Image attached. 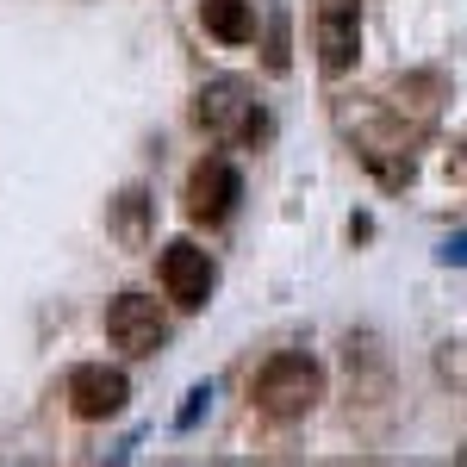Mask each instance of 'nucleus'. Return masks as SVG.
<instances>
[{"label": "nucleus", "mask_w": 467, "mask_h": 467, "mask_svg": "<svg viewBox=\"0 0 467 467\" xmlns=\"http://www.w3.org/2000/svg\"><path fill=\"white\" fill-rule=\"evenodd\" d=\"M200 125H206L213 138H231V144H262V138H268V112L255 107L237 81H213V88L200 94Z\"/></svg>", "instance_id": "nucleus-2"}, {"label": "nucleus", "mask_w": 467, "mask_h": 467, "mask_svg": "<svg viewBox=\"0 0 467 467\" xmlns=\"http://www.w3.org/2000/svg\"><path fill=\"white\" fill-rule=\"evenodd\" d=\"M455 255H462V262H467V237H462V244H449V262H455Z\"/></svg>", "instance_id": "nucleus-10"}, {"label": "nucleus", "mask_w": 467, "mask_h": 467, "mask_svg": "<svg viewBox=\"0 0 467 467\" xmlns=\"http://www.w3.org/2000/svg\"><path fill=\"white\" fill-rule=\"evenodd\" d=\"M181 200H187V218L193 224H224V218L237 213V200H244V181H237V169L224 156H206V162H193Z\"/></svg>", "instance_id": "nucleus-3"}, {"label": "nucleus", "mask_w": 467, "mask_h": 467, "mask_svg": "<svg viewBox=\"0 0 467 467\" xmlns=\"http://www.w3.org/2000/svg\"><path fill=\"white\" fill-rule=\"evenodd\" d=\"M125 399H131V387H125V374L107 368V361H88V368H75V374H69V411H75V418H88V424L119 418Z\"/></svg>", "instance_id": "nucleus-6"}, {"label": "nucleus", "mask_w": 467, "mask_h": 467, "mask_svg": "<svg viewBox=\"0 0 467 467\" xmlns=\"http://www.w3.org/2000/svg\"><path fill=\"white\" fill-rule=\"evenodd\" d=\"M107 337L125 356H156L162 337H169V318H162V306L144 299V293H119L107 306Z\"/></svg>", "instance_id": "nucleus-4"}, {"label": "nucleus", "mask_w": 467, "mask_h": 467, "mask_svg": "<svg viewBox=\"0 0 467 467\" xmlns=\"http://www.w3.org/2000/svg\"><path fill=\"white\" fill-rule=\"evenodd\" d=\"M462 462H467V449H462Z\"/></svg>", "instance_id": "nucleus-11"}, {"label": "nucleus", "mask_w": 467, "mask_h": 467, "mask_svg": "<svg viewBox=\"0 0 467 467\" xmlns=\"http://www.w3.org/2000/svg\"><path fill=\"white\" fill-rule=\"evenodd\" d=\"M200 19H206V32H213L218 44H250V37H255L250 0H206V6H200Z\"/></svg>", "instance_id": "nucleus-8"}, {"label": "nucleus", "mask_w": 467, "mask_h": 467, "mask_svg": "<svg viewBox=\"0 0 467 467\" xmlns=\"http://www.w3.org/2000/svg\"><path fill=\"white\" fill-rule=\"evenodd\" d=\"M361 50V0H318V69L337 75L356 69Z\"/></svg>", "instance_id": "nucleus-5"}, {"label": "nucleus", "mask_w": 467, "mask_h": 467, "mask_svg": "<svg viewBox=\"0 0 467 467\" xmlns=\"http://www.w3.org/2000/svg\"><path fill=\"white\" fill-rule=\"evenodd\" d=\"M156 275H162V293L175 299L181 312H200L206 293H213V262H206L200 244H169L162 262H156Z\"/></svg>", "instance_id": "nucleus-7"}, {"label": "nucleus", "mask_w": 467, "mask_h": 467, "mask_svg": "<svg viewBox=\"0 0 467 467\" xmlns=\"http://www.w3.org/2000/svg\"><path fill=\"white\" fill-rule=\"evenodd\" d=\"M268 69H287V26H275V37H268Z\"/></svg>", "instance_id": "nucleus-9"}, {"label": "nucleus", "mask_w": 467, "mask_h": 467, "mask_svg": "<svg viewBox=\"0 0 467 467\" xmlns=\"http://www.w3.org/2000/svg\"><path fill=\"white\" fill-rule=\"evenodd\" d=\"M255 411L262 418H275V424H299L312 405L324 399V374H318V361L312 356H275V361H262V374H255Z\"/></svg>", "instance_id": "nucleus-1"}]
</instances>
